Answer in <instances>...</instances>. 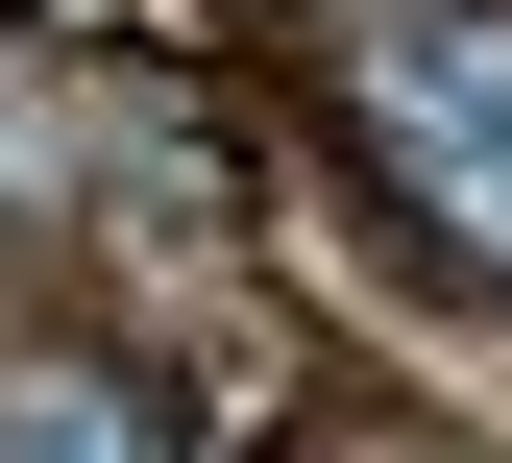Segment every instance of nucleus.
Instances as JSON below:
<instances>
[{
  "label": "nucleus",
  "instance_id": "obj_1",
  "mask_svg": "<svg viewBox=\"0 0 512 463\" xmlns=\"http://www.w3.org/2000/svg\"><path fill=\"white\" fill-rule=\"evenodd\" d=\"M0 463H147V415L98 366H0Z\"/></svg>",
  "mask_w": 512,
  "mask_h": 463
}]
</instances>
